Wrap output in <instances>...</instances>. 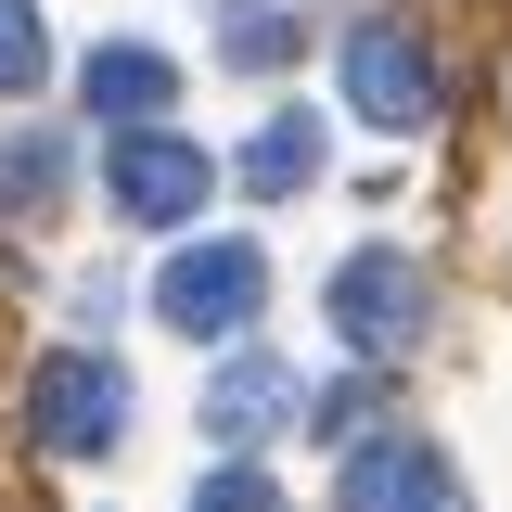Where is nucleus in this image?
I'll return each instance as SVG.
<instances>
[{"label":"nucleus","instance_id":"1","mask_svg":"<svg viewBox=\"0 0 512 512\" xmlns=\"http://www.w3.org/2000/svg\"><path fill=\"white\" fill-rule=\"evenodd\" d=\"M26 436L52 448V461H103L128 436V372L103 346H52L39 372H26Z\"/></svg>","mask_w":512,"mask_h":512},{"label":"nucleus","instance_id":"2","mask_svg":"<svg viewBox=\"0 0 512 512\" xmlns=\"http://www.w3.org/2000/svg\"><path fill=\"white\" fill-rule=\"evenodd\" d=\"M256 295H269V256H256L244 231H218V244H180V256H167L154 320H167V333H192V346H231V333L256 320Z\"/></svg>","mask_w":512,"mask_h":512},{"label":"nucleus","instance_id":"3","mask_svg":"<svg viewBox=\"0 0 512 512\" xmlns=\"http://www.w3.org/2000/svg\"><path fill=\"white\" fill-rule=\"evenodd\" d=\"M218 192V167H205V141H167L154 116H128V141L103 154V205H116L128 231H180L192 205Z\"/></svg>","mask_w":512,"mask_h":512},{"label":"nucleus","instance_id":"4","mask_svg":"<svg viewBox=\"0 0 512 512\" xmlns=\"http://www.w3.org/2000/svg\"><path fill=\"white\" fill-rule=\"evenodd\" d=\"M320 308H333V333H346L359 359H410V346H423V269L397 244H359L320 282Z\"/></svg>","mask_w":512,"mask_h":512},{"label":"nucleus","instance_id":"5","mask_svg":"<svg viewBox=\"0 0 512 512\" xmlns=\"http://www.w3.org/2000/svg\"><path fill=\"white\" fill-rule=\"evenodd\" d=\"M346 103L372 128H423L436 116V52H423L410 26H359V39H346Z\"/></svg>","mask_w":512,"mask_h":512},{"label":"nucleus","instance_id":"6","mask_svg":"<svg viewBox=\"0 0 512 512\" xmlns=\"http://www.w3.org/2000/svg\"><path fill=\"white\" fill-rule=\"evenodd\" d=\"M295 397H308V384L282 372V359H231V372L205 384V436H218V448H256L269 423H295Z\"/></svg>","mask_w":512,"mask_h":512},{"label":"nucleus","instance_id":"7","mask_svg":"<svg viewBox=\"0 0 512 512\" xmlns=\"http://www.w3.org/2000/svg\"><path fill=\"white\" fill-rule=\"evenodd\" d=\"M346 500H359V512H436L448 500V461L423 436H372L359 461H346Z\"/></svg>","mask_w":512,"mask_h":512},{"label":"nucleus","instance_id":"8","mask_svg":"<svg viewBox=\"0 0 512 512\" xmlns=\"http://www.w3.org/2000/svg\"><path fill=\"white\" fill-rule=\"evenodd\" d=\"M77 90H90V116H154V103H180V64L167 52H141V39H103V52L77 64Z\"/></svg>","mask_w":512,"mask_h":512},{"label":"nucleus","instance_id":"9","mask_svg":"<svg viewBox=\"0 0 512 512\" xmlns=\"http://www.w3.org/2000/svg\"><path fill=\"white\" fill-rule=\"evenodd\" d=\"M244 180L269 192V205H282V192H308V180H320V116H308V103H282V116H269V128H256V141H244Z\"/></svg>","mask_w":512,"mask_h":512},{"label":"nucleus","instance_id":"10","mask_svg":"<svg viewBox=\"0 0 512 512\" xmlns=\"http://www.w3.org/2000/svg\"><path fill=\"white\" fill-rule=\"evenodd\" d=\"M218 52L231 64H295L308 52V13H295V0H231V13H218Z\"/></svg>","mask_w":512,"mask_h":512},{"label":"nucleus","instance_id":"11","mask_svg":"<svg viewBox=\"0 0 512 512\" xmlns=\"http://www.w3.org/2000/svg\"><path fill=\"white\" fill-rule=\"evenodd\" d=\"M52 77V26H39V0H0V103H26Z\"/></svg>","mask_w":512,"mask_h":512},{"label":"nucleus","instance_id":"12","mask_svg":"<svg viewBox=\"0 0 512 512\" xmlns=\"http://www.w3.org/2000/svg\"><path fill=\"white\" fill-rule=\"evenodd\" d=\"M0 192H13V205L64 192V154H52V141H0Z\"/></svg>","mask_w":512,"mask_h":512},{"label":"nucleus","instance_id":"13","mask_svg":"<svg viewBox=\"0 0 512 512\" xmlns=\"http://www.w3.org/2000/svg\"><path fill=\"white\" fill-rule=\"evenodd\" d=\"M295 423L308 436H359L372 423V384H320V397H295Z\"/></svg>","mask_w":512,"mask_h":512}]
</instances>
